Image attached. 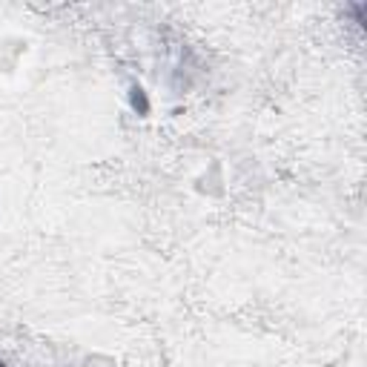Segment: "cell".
Instances as JSON below:
<instances>
[{
  "label": "cell",
  "instance_id": "obj_1",
  "mask_svg": "<svg viewBox=\"0 0 367 367\" xmlns=\"http://www.w3.org/2000/svg\"><path fill=\"white\" fill-rule=\"evenodd\" d=\"M129 101H132V109H135L138 115H147V112H150L147 92H144L141 86H132V92H129Z\"/></svg>",
  "mask_w": 367,
  "mask_h": 367
}]
</instances>
